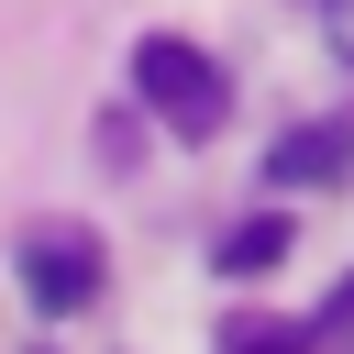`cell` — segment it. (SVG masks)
I'll return each instance as SVG.
<instances>
[{
  "label": "cell",
  "mask_w": 354,
  "mask_h": 354,
  "mask_svg": "<svg viewBox=\"0 0 354 354\" xmlns=\"http://www.w3.org/2000/svg\"><path fill=\"white\" fill-rule=\"evenodd\" d=\"M133 88H144V111H155L166 133H188V144L221 133V100H232L221 66H210L188 33H144V44H133Z\"/></svg>",
  "instance_id": "obj_1"
},
{
  "label": "cell",
  "mask_w": 354,
  "mask_h": 354,
  "mask_svg": "<svg viewBox=\"0 0 354 354\" xmlns=\"http://www.w3.org/2000/svg\"><path fill=\"white\" fill-rule=\"evenodd\" d=\"M22 288H33V310H88V299H100V243L66 232V221L33 232V243H22Z\"/></svg>",
  "instance_id": "obj_2"
},
{
  "label": "cell",
  "mask_w": 354,
  "mask_h": 354,
  "mask_svg": "<svg viewBox=\"0 0 354 354\" xmlns=\"http://www.w3.org/2000/svg\"><path fill=\"white\" fill-rule=\"evenodd\" d=\"M343 166H354V133H343V122H299V133H277V155H266L277 188H332Z\"/></svg>",
  "instance_id": "obj_3"
},
{
  "label": "cell",
  "mask_w": 354,
  "mask_h": 354,
  "mask_svg": "<svg viewBox=\"0 0 354 354\" xmlns=\"http://www.w3.org/2000/svg\"><path fill=\"white\" fill-rule=\"evenodd\" d=\"M266 266H288V221H277V210L221 232V277H266Z\"/></svg>",
  "instance_id": "obj_4"
},
{
  "label": "cell",
  "mask_w": 354,
  "mask_h": 354,
  "mask_svg": "<svg viewBox=\"0 0 354 354\" xmlns=\"http://www.w3.org/2000/svg\"><path fill=\"white\" fill-rule=\"evenodd\" d=\"M221 354H288V332H232Z\"/></svg>",
  "instance_id": "obj_5"
},
{
  "label": "cell",
  "mask_w": 354,
  "mask_h": 354,
  "mask_svg": "<svg viewBox=\"0 0 354 354\" xmlns=\"http://www.w3.org/2000/svg\"><path fill=\"white\" fill-rule=\"evenodd\" d=\"M321 22H332V44L354 55V0H321Z\"/></svg>",
  "instance_id": "obj_6"
},
{
  "label": "cell",
  "mask_w": 354,
  "mask_h": 354,
  "mask_svg": "<svg viewBox=\"0 0 354 354\" xmlns=\"http://www.w3.org/2000/svg\"><path fill=\"white\" fill-rule=\"evenodd\" d=\"M321 321H332V332H343V321H354V288H343V299H332V310H321Z\"/></svg>",
  "instance_id": "obj_7"
}]
</instances>
